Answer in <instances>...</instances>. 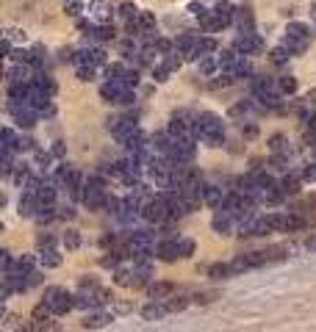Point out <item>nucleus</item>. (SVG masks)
<instances>
[{"instance_id": "nucleus-19", "label": "nucleus", "mask_w": 316, "mask_h": 332, "mask_svg": "<svg viewBox=\"0 0 316 332\" xmlns=\"http://www.w3.org/2000/svg\"><path fill=\"white\" fill-rule=\"evenodd\" d=\"M269 147H272V152H291V147H288V138L286 136H280V133H277V136H272V138H269Z\"/></svg>"}, {"instance_id": "nucleus-11", "label": "nucleus", "mask_w": 316, "mask_h": 332, "mask_svg": "<svg viewBox=\"0 0 316 332\" xmlns=\"http://www.w3.org/2000/svg\"><path fill=\"white\" fill-rule=\"evenodd\" d=\"M114 321L111 313H89L84 318V330H103V326H108Z\"/></svg>"}, {"instance_id": "nucleus-14", "label": "nucleus", "mask_w": 316, "mask_h": 332, "mask_svg": "<svg viewBox=\"0 0 316 332\" xmlns=\"http://www.w3.org/2000/svg\"><path fill=\"white\" fill-rule=\"evenodd\" d=\"M214 230L219 232V236H230V230H233V216L227 214V210H219V214L214 216Z\"/></svg>"}, {"instance_id": "nucleus-49", "label": "nucleus", "mask_w": 316, "mask_h": 332, "mask_svg": "<svg viewBox=\"0 0 316 332\" xmlns=\"http://www.w3.org/2000/svg\"><path fill=\"white\" fill-rule=\"evenodd\" d=\"M59 216H61V219H72V216H75V210H72V208H64Z\"/></svg>"}, {"instance_id": "nucleus-31", "label": "nucleus", "mask_w": 316, "mask_h": 332, "mask_svg": "<svg viewBox=\"0 0 316 332\" xmlns=\"http://www.w3.org/2000/svg\"><path fill=\"white\" fill-rule=\"evenodd\" d=\"M64 12L70 14V17H81V12H84V3H81V0H64Z\"/></svg>"}, {"instance_id": "nucleus-26", "label": "nucleus", "mask_w": 316, "mask_h": 332, "mask_svg": "<svg viewBox=\"0 0 316 332\" xmlns=\"http://www.w3.org/2000/svg\"><path fill=\"white\" fill-rule=\"evenodd\" d=\"M39 224H45V222H53L56 219V214H53V205H39V210H36V216H34Z\"/></svg>"}, {"instance_id": "nucleus-32", "label": "nucleus", "mask_w": 316, "mask_h": 332, "mask_svg": "<svg viewBox=\"0 0 316 332\" xmlns=\"http://www.w3.org/2000/svg\"><path fill=\"white\" fill-rule=\"evenodd\" d=\"M230 268H233V274H241V272H247V268H252V263H250L247 255H241V258H236V260L230 263Z\"/></svg>"}, {"instance_id": "nucleus-2", "label": "nucleus", "mask_w": 316, "mask_h": 332, "mask_svg": "<svg viewBox=\"0 0 316 332\" xmlns=\"http://www.w3.org/2000/svg\"><path fill=\"white\" fill-rule=\"evenodd\" d=\"M100 94L106 102H114V106H128V102L136 100L131 86H125V83H120V80H106L100 86Z\"/></svg>"}, {"instance_id": "nucleus-6", "label": "nucleus", "mask_w": 316, "mask_h": 332, "mask_svg": "<svg viewBox=\"0 0 316 332\" xmlns=\"http://www.w3.org/2000/svg\"><path fill=\"white\" fill-rule=\"evenodd\" d=\"M261 48H263V42L255 36V30H250V34H241L239 39L233 42V50H236V53H241V56H255Z\"/></svg>"}, {"instance_id": "nucleus-44", "label": "nucleus", "mask_w": 316, "mask_h": 332, "mask_svg": "<svg viewBox=\"0 0 316 332\" xmlns=\"http://www.w3.org/2000/svg\"><path fill=\"white\" fill-rule=\"evenodd\" d=\"M272 166H274V169H286V158H283V155L277 152V155L272 158Z\"/></svg>"}, {"instance_id": "nucleus-23", "label": "nucleus", "mask_w": 316, "mask_h": 332, "mask_svg": "<svg viewBox=\"0 0 316 332\" xmlns=\"http://www.w3.org/2000/svg\"><path fill=\"white\" fill-rule=\"evenodd\" d=\"M288 58H291V53H288L286 48H277V50H272V53H269V61H272L274 66H283Z\"/></svg>"}, {"instance_id": "nucleus-10", "label": "nucleus", "mask_w": 316, "mask_h": 332, "mask_svg": "<svg viewBox=\"0 0 316 332\" xmlns=\"http://www.w3.org/2000/svg\"><path fill=\"white\" fill-rule=\"evenodd\" d=\"M227 194H222L219 186H203V202L211 208H222V202H225Z\"/></svg>"}, {"instance_id": "nucleus-43", "label": "nucleus", "mask_w": 316, "mask_h": 332, "mask_svg": "<svg viewBox=\"0 0 316 332\" xmlns=\"http://www.w3.org/2000/svg\"><path fill=\"white\" fill-rule=\"evenodd\" d=\"M81 288H84V290H95L97 288V280L95 277H84V280H81Z\"/></svg>"}, {"instance_id": "nucleus-37", "label": "nucleus", "mask_w": 316, "mask_h": 332, "mask_svg": "<svg viewBox=\"0 0 316 332\" xmlns=\"http://www.w3.org/2000/svg\"><path fill=\"white\" fill-rule=\"evenodd\" d=\"M266 222H269V227H272V230H286V216H283V214L266 216Z\"/></svg>"}, {"instance_id": "nucleus-42", "label": "nucleus", "mask_w": 316, "mask_h": 332, "mask_svg": "<svg viewBox=\"0 0 316 332\" xmlns=\"http://www.w3.org/2000/svg\"><path fill=\"white\" fill-rule=\"evenodd\" d=\"M302 180H308V183H313V180H316V164H308L302 169Z\"/></svg>"}, {"instance_id": "nucleus-48", "label": "nucleus", "mask_w": 316, "mask_h": 332, "mask_svg": "<svg viewBox=\"0 0 316 332\" xmlns=\"http://www.w3.org/2000/svg\"><path fill=\"white\" fill-rule=\"evenodd\" d=\"M39 246H42V249L53 246V238H50V236H39Z\"/></svg>"}, {"instance_id": "nucleus-25", "label": "nucleus", "mask_w": 316, "mask_h": 332, "mask_svg": "<svg viewBox=\"0 0 316 332\" xmlns=\"http://www.w3.org/2000/svg\"><path fill=\"white\" fill-rule=\"evenodd\" d=\"M167 308H169V313H180V310L189 308V299H186V296H169L167 299Z\"/></svg>"}, {"instance_id": "nucleus-16", "label": "nucleus", "mask_w": 316, "mask_h": 332, "mask_svg": "<svg viewBox=\"0 0 316 332\" xmlns=\"http://www.w3.org/2000/svg\"><path fill=\"white\" fill-rule=\"evenodd\" d=\"M89 14L95 20H103V22H106V20H111V6L103 3V0H95V3H89Z\"/></svg>"}, {"instance_id": "nucleus-9", "label": "nucleus", "mask_w": 316, "mask_h": 332, "mask_svg": "<svg viewBox=\"0 0 316 332\" xmlns=\"http://www.w3.org/2000/svg\"><path fill=\"white\" fill-rule=\"evenodd\" d=\"M167 313H169V308H167V302H161V299H153L150 304L142 308V316L147 321H158V318H164Z\"/></svg>"}, {"instance_id": "nucleus-12", "label": "nucleus", "mask_w": 316, "mask_h": 332, "mask_svg": "<svg viewBox=\"0 0 316 332\" xmlns=\"http://www.w3.org/2000/svg\"><path fill=\"white\" fill-rule=\"evenodd\" d=\"M155 255L161 258V260H175V258H180V249H178V241H161L158 246H155Z\"/></svg>"}, {"instance_id": "nucleus-38", "label": "nucleus", "mask_w": 316, "mask_h": 332, "mask_svg": "<svg viewBox=\"0 0 316 332\" xmlns=\"http://www.w3.org/2000/svg\"><path fill=\"white\" fill-rule=\"evenodd\" d=\"M286 34H294V36H305V39H310L308 25H305V22H291V25H288V30H286Z\"/></svg>"}, {"instance_id": "nucleus-5", "label": "nucleus", "mask_w": 316, "mask_h": 332, "mask_svg": "<svg viewBox=\"0 0 316 332\" xmlns=\"http://www.w3.org/2000/svg\"><path fill=\"white\" fill-rule=\"evenodd\" d=\"M194 138H175L172 150H169V160L172 164H191L194 160Z\"/></svg>"}, {"instance_id": "nucleus-24", "label": "nucleus", "mask_w": 316, "mask_h": 332, "mask_svg": "<svg viewBox=\"0 0 316 332\" xmlns=\"http://www.w3.org/2000/svg\"><path fill=\"white\" fill-rule=\"evenodd\" d=\"M216 70H219V58H211V56L200 58V72H203V75H214Z\"/></svg>"}, {"instance_id": "nucleus-40", "label": "nucleus", "mask_w": 316, "mask_h": 332, "mask_svg": "<svg viewBox=\"0 0 316 332\" xmlns=\"http://www.w3.org/2000/svg\"><path fill=\"white\" fill-rule=\"evenodd\" d=\"M120 258H122V252H108V255L106 258H103V266H106V268H117V266H120Z\"/></svg>"}, {"instance_id": "nucleus-22", "label": "nucleus", "mask_w": 316, "mask_h": 332, "mask_svg": "<svg viewBox=\"0 0 316 332\" xmlns=\"http://www.w3.org/2000/svg\"><path fill=\"white\" fill-rule=\"evenodd\" d=\"M277 89H280V94H294V92H297V80H294L291 75H283L280 80H277Z\"/></svg>"}, {"instance_id": "nucleus-46", "label": "nucleus", "mask_w": 316, "mask_h": 332, "mask_svg": "<svg viewBox=\"0 0 316 332\" xmlns=\"http://www.w3.org/2000/svg\"><path fill=\"white\" fill-rule=\"evenodd\" d=\"M308 136H310V138H316V114L308 119Z\"/></svg>"}, {"instance_id": "nucleus-15", "label": "nucleus", "mask_w": 316, "mask_h": 332, "mask_svg": "<svg viewBox=\"0 0 316 332\" xmlns=\"http://www.w3.org/2000/svg\"><path fill=\"white\" fill-rule=\"evenodd\" d=\"M175 294V285L172 282H153L150 285V296L153 299H169Z\"/></svg>"}, {"instance_id": "nucleus-30", "label": "nucleus", "mask_w": 316, "mask_h": 332, "mask_svg": "<svg viewBox=\"0 0 316 332\" xmlns=\"http://www.w3.org/2000/svg\"><path fill=\"white\" fill-rule=\"evenodd\" d=\"M252 106H255V102H252V100H247V102H239V106H233V108H230V116H250Z\"/></svg>"}, {"instance_id": "nucleus-28", "label": "nucleus", "mask_w": 316, "mask_h": 332, "mask_svg": "<svg viewBox=\"0 0 316 332\" xmlns=\"http://www.w3.org/2000/svg\"><path fill=\"white\" fill-rule=\"evenodd\" d=\"M252 75V66H250V61H244L241 58L239 64H236V70L230 72V78H250Z\"/></svg>"}, {"instance_id": "nucleus-39", "label": "nucleus", "mask_w": 316, "mask_h": 332, "mask_svg": "<svg viewBox=\"0 0 316 332\" xmlns=\"http://www.w3.org/2000/svg\"><path fill=\"white\" fill-rule=\"evenodd\" d=\"M95 64H84V66H78V78L81 80H95Z\"/></svg>"}, {"instance_id": "nucleus-17", "label": "nucleus", "mask_w": 316, "mask_h": 332, "mask_svg": "<svg viewBox=\"0 0 316 332\" xmlns=\"http://www.w3.org/2000/svg\"><path fill=\"white\" fill-rule=\"evenodd\" d=\"M39 263H42L45 268H56L61 263V255L56 252L53 246H48V249H42V255H39Z\"/></svg>"}, {"instance_id": "nucleus-50", "label": "nucleus", "mask_w": 316, "mask_h": 332, "mask_svg": "<svg viewBox=\"0 0 316 332\" xmlns=\"http://www.w3.org/2000/svg\"><path fill=\"white\" fill-rule=\"evenodd\" d=\"M310 20H313V22H316V0H313V3H310Z\"/></svg>"}, {"instance_id": "nucleus-7", "label": "nucleus", "mask_w": 316, "mask_h": 332, "mask_svg": "<svg viewBox=\"0 0 316 332\" xmlns=\"http://www.w3.org/2000/svg\"><path fill=\"white\" fill-rule=\"evenodd\" d=\"M197 42H200V36L194 34H183L175 39V53L183 56V58H197Z\"/></svg>"}, {"instance_id": "nucleus-35", "label": "nucleus", "mask_w": 316, "mask_h": 332, "mask_svg": "<svg viewBox=\"0 0 316 332\" xmlns=\"http://www.w3.org/2000/svg\"><path fill=\"white\" fill-rule=\"evenodd\" d=\"M305 222H302V216H297V214H286V232H294V230H299Z\"/></svg>"}, {"instance_id": "nucleus-13", "label": "nucleus", "mask_w": 316, "mask_h": 332, "mask_svg": "<svg viewBox=\"0 0 316 332\" xmlns=\"http://www.w3.org/2000/svg\"><path fill=\"white\" fill-rule=\"evenodd\" d=\"M283 48H286L291 56H299V53H305V48H308V39H305V36L286 34V39H283Z\"/></svg>"}, {"instance_id": "nucleus-34", "label": "nucleus", "mask_w": 316, "mask_h": 332, "mask_svg": "<svg viewBox=\"0 0 316 332\" xmlns=\"http://www.w3.org/2000/svg\"><path fill=\"white\" fill-rule=\"evenodd\" d=\"M178 249H180V258L194 255V241L191 238H178Z\"/></svg>"}, {"instance_id": "nucleus-27", "label": "nucleus", "mask_w": 316, "mask_h": 332, "mask_svg": "<svg viewBox=\"0 0 316 332\" xmlns=\"http://www.w3.org/2000/svg\"><path fill=\"white\" fill-rule=\"evenodd\" d=\"M114 34H117V30H114L111 25H97V30H95V36H92V39H97V42H111Z\"/></svg>"}, {"instance_id": "nucleus-18", "label": "nucleus", "mask_w": 316, "mask_h": 332, "mask_svg": "<svg viewBox=\"0 0 316 332\" xmlns=\"http://www.w3.org/2000/svg\"><path fill=\"white\" fill-rule=\"evenodd\" d=\"M233 274L230 263H214V266H208V277L211 280H227Z\"/></svg>"}, {"instance_id": "nucleus-33", "label": "nucleus", "mask_w": 316, "mask_h": 332, "mask_svg": "<svg viewBox=\"0 0 316 332\" xmlns=\"http://www.w3.org/2000/svg\"><path fill=\"white\" fill-rule=\"evenodd\" d=\"M31 268H34V258L31 255H23L17 260V266H14V272H20V274H31Z\"/></svg>"}, {"instance_id": "nucleus-47", "label": "nucleus", "mask_w": 316, "mask_h": 332, "mask_svg": "<svg viewBox=\"0 0 316 332\" xmlns=\"http://www.w3.org/2000/svg\"><path fill=\"white\" fill-rule=\"evenodd\" d=\"M305 249H308V252H316V232H313V236H308V241H305Z\"/></svg>"}, {"instance_id": "nucleus-20", "label": "nucleus", "mask_w": 316, "mask_h": 332, "mask_svg": "<svg viewBox=\"0 0 316 332\" xmlns=\"http://www.w3.org/2000/svg\"><path fill=\"white\" fill-rule=\"evenodd\" d=\"M280 188H283V194H297L299 191V178L297 174H286V178L280 180Z\"/></svg>"}, {"instance_id": "nucleus-45", "label": "nucleus", "mask_w": 316, "mask_h": 332, "mask_svg": "<svg viewBox=\"0 0 316 332\" xmlns=\"http://www.w3.org/2000/svg\"><path fill=\"white\" fill-rule=\"evenodd\" d=\"M194 302H200V304H208V302H214V294H197V296H194Z\"/></svg>"}, {"instance_id": "nucleus-36", "label": "nucleus", "mask_w": 316, "mask_h": 332, "mask_svg": "<svg viewBox=\"0 0 316 332\" xmlns=\"http://www.w3.org/2000/svg\"><path fill=\"white\" fill-rule=\"evenodd\" d=\"M14 183H17V186H28V183H31L28 166H17V172H14Z\"/></svg>"}, {"instance_id": "nucleus-8", "label": "nucleus", "mask_w": 316, "mask_h": 332, "mask_svg": "<svg viewBox=\"0 0 316 332\" xmlns=\"http://www.w3.org/2000/svg\"><path fill=\"white\" fill-rule=\"evenodd\" d=\"M233 22L241 28V34L255 30V17H252V6H250V3H244V6L236 8V20H233Z\"/></svg>"}, {"instance_id": "nucleus-21", "label": "nucleus", "mask_w": 316, "mask_h": 332, "mask_svg": "<svg viewBox=\"0 0 316 332\" xmlns=\"http://www.w3.org/2000/svg\"><path fill=\"white\" fill-rule=\"evenodd\" d=\"M114 282H117V285H125V288H128V285L136 282V274H131L128 268H117V272H114Z\"/></svg>"}, {"instance_id": "nucleus-4", "label": "nucleus", "mask_w": 316, "mask_h": 332, "mask_svg": "<svg viewBox=\"0 0 316 332\" xmlns=\"http://www.w3.org/2000/svg\"><path fill=\"white\" fill-rule=\"evenodd\" d=\"M142 219L150 224H164L169 222V202H164L161 196H150L142 205Z\"/></svg>"}, {"instance_id": "nucleus-41", "label": "nucleus", "mask_w": 316, "mask_h": 332, "mask_svg": "<svg viewBox=\"0 0 316 332\" xmlns=\"http://www.w3.org/2000/svg\"><path fill=\"white\" fill-rule=\"evenodd\" d=\"M120 14H122L125 20H133V17H139V8L133 6V3H122V6H120Z\"/></svg>"}, {"instance_id": "nucleus-29", "label": "nucleus", "mask_w": 316, "mask_h": 332, "mask_svg": "<svg viewBox=\"0 0 316 332\" xmlns=\"http://www.w3.org/2000/svg\"><path fill=\"white\" fill-rule=\"evenodd\" d=\"M64 246L67 249H78V246H81V232H78V230H67L64 232Z\"/></svg>"}, {"instance_id": "nucleus-1", "label": "nucleus", "mask_w": 316, "mask_h": 332, "mask_svg": "<svg viewBox=\"0 0 316 332\" xmlns=\"http://www.w3.org/2000/svg\"><path fill=\"white\" fill-rule=\"evenodd\" d=\"M194 138H203V142H208L211 147H219L222 142H225V124H222V119L216 116V114H200L194 122Z\"/></svg>"}, {"instance_id": "nucleus-3", "label": "nucleus", "mask_w": 316, "mask_h": 332, "mask_svg": "<svg viewBox=\"0 0 316 332\" xmlns=\"http://www.w3.org/2000/svg\"><path fill=\"white\" fill-rule=\"evenodd\" d=\"M42 302L50 304L53 316H64V313H70V310L75 308V296H72V294H67L64 288H48V290H45V299H42Z\"/></svg>"}]
</instances>
